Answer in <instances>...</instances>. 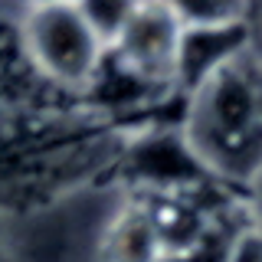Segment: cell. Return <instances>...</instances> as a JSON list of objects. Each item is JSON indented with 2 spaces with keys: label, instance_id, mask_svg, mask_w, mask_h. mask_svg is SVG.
Masks as SVG:
<instances>
[{
  "label": "cell",
  "instance_id": "3957f363",
  "mask_svg": "<svg viewBox=\"0 0 262 262\" xmlns=\"http://www.w3.org/2000/svg\"><path fill=\"white\" fill-rule=\"evenodd\" d=\"M180 16L174 4H131L128 20L108 53L118 56L121 69L144 85H174L180 59Z\"/></svg>",
  "mask_w": 262,
  "mask_h": 262
},
{
  "label": "cell",
  "instance_id": "7a4b0ae2",
  "mask_svg": "<svg viewBox=\"0 0 262 262\" xmlns=\"http://www.w3.org/2000/svg\"><path fill=\"white\" fill-rule=\"evenodd\" d=\"M16 39L36 76L69 98H82L102 79L108 46L82 4H30L16 20Z\"/></svg>",
  "mask_w": 262,
  "mask_h": 262
},
{
  "label": "cell",
  "instance_id": "8992f818",
  "mask_svg": "<svg viewBox=\"0 0 262 262\" xmlns=\"http://www.w3.org/2000/svg\"><path fill=\"white\" fill-rule=\"evenodd\" d=\"M0 262H16L13 239H10V223L0 216Z\"/></svg>",
  "mask_w": 262,
  "mask_h": 262
},
{
  "label": "cell",
  "instance_id": "277c9868",
  "mask_svg": "<svg viewBox=\"0 0 262 262\" xmlns=\"http://www.w3.org/2000/svg\"><path fill=\"white\" fill-rule=\"evenodd\" d=\"M220 262H262V226L246 223L229 236Z\"/></svg>",
  "mask_w": 262,
  "mask_h": 262
},
{
  "label": "cell",
  "instance_id": "6da1fadb",
  "mask_svg": "<svg viewBox=\"0 0 262 262\" xmlns=\"http://www.w3.org/2000/svg\"><path fill=\"white\" fill-rule=\"evenodd\" d=\"M180 144L223 184L249 187L262 170V56L252 39L190 89Z\"/></svg>",
  "mask_w": 262,
  "mask_h": 262
},
{
  "label": "cell",
  "instance_id": "5b68a950",
  "mask_svg": "<svg viewBox=\"0 0 262 262\" xmlns=\"http://www.w3.org/2000/svg\"><path fill=\"white\" fill-rule=\"evenodd\" d=\"M246 210H249V216H252V223L256 226H262V170L256 177H252V184L246 187Z\"/></svg>",
  "mask_w": 262,
  "mask_h": 262
}]
</instances>
